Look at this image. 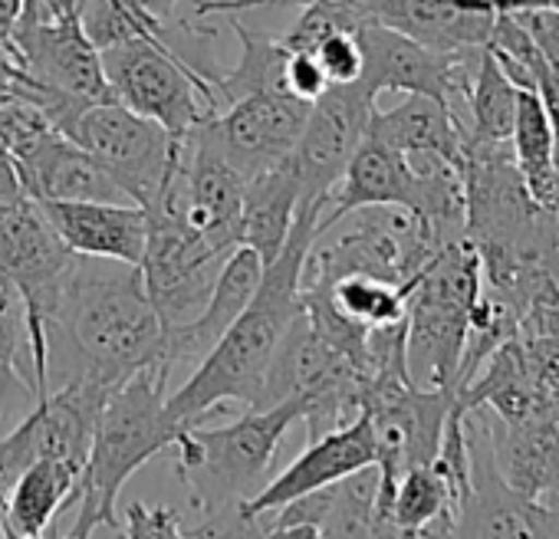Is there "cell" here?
Wrapping results in <instances>:
<instances>
[{"label":"cell","instance_id":"obj_1","mask_svg":"<svg viewBox=\"0 0 559 539\" xmlns=\"http://www.w3.org/2000/svg\"><path fill=\"white\" fill-rule=\"evenodd\" d=\"M155 366L171 369L139 263L73 253L47 320L50 388L90 379L112 392Z\"/></svg>","mask_w":559,"mask_h":539},{"label":"cell","instance_id":"obj_2","mask_svg":"<svg viewBox=\"0 0 559 539\" xmlns=\"http://www.w3.org/2000/svg\"><path fill=\"white\" fill-rule=\"evenodd\" d=\"M323 201L300 204L290 237L260 277L257 294L243 307V313L227 326V333L214 343V349L198 362L191 379L165 398V408L175 424L188 428L221 411L224 402L257 408L263 395L266 372L284 346L290 326L304 313L300 287H304V263L320 237Z\"/></svg>","mask_w":559,"mask_h":539},{"label":"cell","instance_id":"obj_3","mask_svg":"<svg viewBox=\"0 0 559 539\" xmlns=\"http://www.w3.org/2000/svg\"><path fill=\"white\" fill-rule=\"evenodd\" d=\"M294 421H300V405L280 402L270 408H247L224 428H181L175 441V474L188 506L201 516L191 523L188 536L250 532L240 519V506L270 480L276 447Z\"/></svg>","mask_w":559,"mask_h":539},{"label":"cell","instance_id":"obj_4","mask_svg":"<svg viewBox=\"0 0 559 539\" xmlns=\"http://www.w3.org/2000/svg\"><path fill=\"white\" fill-rule=\"evenodd\" d=\"M168 372L171 369L165 366L142 369L109 392L76 483V500H73L76 519L67 529L70 539H83L96 532L119 536L122 487L155 454L175 447L181 424H175L165 408Z\"/></svg>","mask_w":559,"mask_h":539},{"label":"cell","instance_id":"obj_5","mask_svg":"<svg viewBox=\"0 0 559 539\" xmlns=\"http://www.w3.org/2000/svg\"><path fill=\"white\" fill-rule=\"evenodd\" d=\"M484 290L480 253L467 233L438 247L412 284L405 310L408 375L425 388H457L471 310Z\"/></svg>","mask_w":559,"mask_h":539},{"label":"cell","instance_id":"obj_6","mask_svg":"<svg viewBox=\"0 0 559 539\" xmlns=\"http://www.w3.org/2000/svg\"><path fill=\"white\" fill-rule=\"evenodd\" d=\"M372 204H395L418 214L438 230L441 240H454L464 233L461 171L441 158H425V165H415L412 155L366 135L340 184L326 197V207L320 214V237L353 211Z\"/></svg>","mask_w":559,"mask_h":539},{"label":"cell","instance_id":"obj_7","mask_svg":"<svg viewBox=\"0 0 559 539\" xmlns=\"http://www.w3.org/2000/svg\"><path fill=\"white\" fill-rule=\"evenodd\" d=\"M109 93L126 109L158 122L171 135H188L207 122L221 103L214 70L191 63L175 44L129 37L99 50Z\"/></svg>","mask_w":559,"mask_h":539},{"label":"cell","instance_id":"obj_8","mask_svg":"<svg viewBox=\"0 0 559 539\" xmlns=\"http://www.w3.org/2000/svg\"><path fill=\"white\" fill-rule=\"evenodd\" d=\"M70 256L73 250L60 240L44 207L31 194L0 201V280L17 294L24 307L34 375H37V398L50 392L47 320L57 303V290Z\"/></svg>","mask_w":559,"mask_h":539},{"label":"cell","instance_id":"obj_9","mask_svg":"<svg viewBox=\"0 0 559 539\" xmlns=\"http://www.w3.org/2000/svg\"><path fill=\"white\" fill-rule=\"evenodd\" d=\"M441 243L448 240H441L428 220L405 207H359L353 211V227L343 230L333 243L320 247L313 240L304 263V280L330 284L349 274H366L389 284H412Z\"/></svg>","mask_w":559,"mask_h":539},{"label":"cell","instance_id":"obj_10","mask_svg":"<svg viewBox=\"0 0 559 539\" xmlns=\"http://www.w3.org/2000/svg\"><path fill=\"white\" fill-rule=\"evenodd\" d=\"M359 398V369L333 343H326L300 313L266 372L257 408L297 402L300 421L307 424V441H313L353 421L362 411Z\"/></svg>","mask_w":559,"mask_h":539},{"label":"cell","instance_id":"obj_11","mask_svg":"<svg viewBox=\"0 0 559 539\" xmlns=\"http://www.w3.org/2000/svg\"><path fill=\"white\" fill-rule=\"evenodd\" d=\"M60 132L83 145L139 207L158 197L178 155V135L116 99L80 109Z\"/></svg>","mask_w":559,"mask_h":539},{"label":"cell","instance_id":"obj_12","mask_svg":"<svg viewBox=\"0 0 559 539\" xmlns=\"http://www.w3.org/2000/svg\"><path fill=\"white\" fill-rule=\"evenodd\" d=\"M8 50L24 70L27 93H57L76 106L112 99L99 50L80 17H57L40 0H27Z\"/></svg>","mask_w":559,"mask_h":539},{"label":"cell","instance_id":"obj_13","mask_svg":"<svg viewBox=\"0 0 559 539\" xmlns=\"http://www.w3.org/2000/svg\"><path fill=\"white\" fill-rule=\"evenodd\" d=\"M145 217L148 230L139 270L145 294L168 333L191 323L204 310L230 250L214 247L162 207H145Z\"/></svg>","mask_w":559,"mask_h":539},{"label":"cell","instance_id":"obj_14","mask_svg":"<svg viewBox=\"0 0 559 539\" xmlns=\"http://www.w3.org/2000/svg\"><path fill=\"white\" fill-rule=\"evenodd\" d=\"M457 402V388H425L405 385L395 395L376 402L362 415L372 428L376 444V470H379V500H376V523L379 536H395L389 523V500L399 477L408 467L431 464L441 444L444 421Z\"/></svg>","mask_w":559,"mask_h":539},{"label":"cell","instance_id":"obj_15","mask_svg":"<svg viewBox=\"0 0 559 539\" xmlns=\"http://www.w3.org/2000/svg\"><path fill=\"white\" fill-rule=\"evenodd\" d=\"M106 398L109 388L90 379L57 385L37 398L14 431L0 434V483L4 490L27 464L40 457H60L83 474Z\"/></svg>","mask_w":559,"mask_h":539},{"label":"cell","instance_id":"obj_16","mask_svg":"<svg viewBox=\"0 0 559 539\" xmlns=\"http://www.w3.org/2000/svg\"><path fill=\"white\" fill-rule=\"evenodd\" d=\"M307 112L310 103L287 89H260L237 96L194 132L247 181L294 155Z\"/></svg>","mask_w":559,"mask_h":539},{"label":"cell","instance_id":"obj_17","mask_svg":"<svg viewBox=\"0 0 559 539\" xmlns=\"http://www.w3.org/2000/svg\"><path fill=\"white\" fill-rule=\"evenodd\" d=\"M362 47V76L359 83L372 93H421L454 109L464 122L467 86L477 67V53H438L392 27H359L356 31Z\"/></svg>","mask_w":559,"mask_h":539},{"label":"cell","instance_id":"obj_18","mask_svg":"<svg viewBox=\"0 0 559 539\" xmlns=\"http://www.w3.org/2000/svg\"><path fill=\"white\" fill-rule=\"evenodd\" d=\"M376 103L379 96H372L359 80L326 86L310 103L300 142L294 148V168L304 191L300 204H313V201L326 204L330 191L340 184L346 165L353 161L356 148L369 132Z\"/></svg>","mask_w":559,"mask_h":539},{"label":"cell","instance_id":"obj_19","mask_svg":"<svg viewBox=\"0 0 559 539\" xmlns=\"http://www.w3.org/2000/svg\"><path fill=\"white\" fill-rule=\"evenodd\" d=\"M376 464V444H372V428H369V418L359 411L353 421H346L343 428H333L313 441H307L304 454L284 470L276 474L273 480H266L243 506H240V519L247 523V529L253 536H260L257 529V519L280 510L284 503L310 493V490H320V487H330L362 467Z\"/></svg>","mask_w":559,"mask_h":539},{"label":"cell","instance_id":"obj_20","mask_svg":"<svg viewBox=\"0 0 559 539\" xmlns=\"http://www.w3.org/2000/svg\"><path fill=\"white\" fill-rule=\"evenodd\" d=\"M362 27H392L438 53L487 47L497 11L487 0H359Z\"/></svg>","mask_w":559,"mask_h":539},{"label":"cell","instance_id":"obj_21","mask_svg":"<svg viewBox=\"0 0 559 539\" xmlns=\"http://www.w3.org/2000/svg\"><path fill=\"white\" fill-rule=\"evenodd\" d=\"M11 158L34 201H129L106 168L60 129L40 132Z\"/></svg>","mask_w":559,"mask_h":539},{"label":"cell","instance_id":"obj_22","mask_svg":"<svg viewBox=\"0 0 559 539\" xmlns=\"http://www.w3.org/2000/svg\"><path fill=\"white\" fill-rule=\"evenodd\" d=\"M60 240L83 256L139 263L145 250V207L129 201H37Z\"/></svg>","mask_w":559,"mask_h":539},{"label":"cell","instance_id":"obj_23","mask_svg":"<svg viewBox=\"0 0 559 539\" xmlns=\"http://www.w3.org/2000/svg\"><path fill=\"white\" fill-rule=\"evenodd\" d=\"M263 270H266V263L253 247L240 243V247L230 250V256L221 266L217 284H214L204 310L191 323L165 333V359H168V366L201 362L214 349V343L227 333V326L243 313V307L257 294Z\"/></svg>","mask_w":559,"mask_h":539},{"label":"cell","instance_id":"obj_24","mask_svg":"<svg viewBox=\"0 0 559 539\" xmlns=\"http://www.w3.org/2000/svg\"><path fill=\"white\" fill-rule=\"evenodd\" d=\"M366 135L412 158H441L454 168L461 165L464 122L454 116L451 106L421 93H408L395 109L385 112L376 106Z\"/></svg>","mask_w":559,"mask_h":539},{"label":"cell","instance_id":"obj_25","mask_svg":"<svg viewBox=\"0 0 559 539\" xmlns=\"http://www.w3.org/2000/svg\"><path fill=\"white\" fill-rule=\"evenodd\" d=\"M300 201L304 191L294 168V155L247 178L240 207V243L253 247L263 256V263H270L290 237Z\"/></svg>","mask_w":559,"mask_h":539},{"label":"cell","instance_id":"obj_26","mask_svg":"<svg viewBox=\"0 0 559 539\" xmlns=\"http://www.w3.org/2000/svg\"><path fill=\"white\" fill-rule=\"evenodd\" d=\"M80 470L60 457H40L27 464L8 487L4 526L8 536L37 539L50 529V523L73 506Z\"/></svg>","mask_w":559,"mask_h":539},{"label":"cell","instance_id":"obj_27","mask_svg":"<svg viewBox=\"0 0 559 539\" xmlns=\"http://www.w3.org/2000/svg\"><path fill=\"white\" fill-rule=\"evenodd\" d=\"M464 148L461 155H493L513 152V119H516V86L500 70L493 53L484 47L467 86L464 103Z\"/></svg>","mask_w":559,"mask_h":539},{"label":"cell","instance_id":"obj_28","mask_svg":"<svg viewBox=\"0 0 559 539\" xmlns=\"http://www.w3.org/2000/svg\"><path fill=\"white\" fill-rule=\"evenodd\" d=\"M510 145L526 194L539 207L559 211V178L552 165V122L543 96L530 86H516V119H513Z\"/></svg>","mask_w":559,"mask_h":539},{"label":"cell","instance_id":"obj_29","mask_svg":"<svg viewBox=\"0 0 559 539\" xmlns=\"http://www.w3.org/2000/svg\"><path fill=\"white\" fill-rule=\"evenodd\" d=\"M395 536H454V503L431 464L408 467L389 500Z\"/></svg>","mask_w":559,"mask_h":539},{"label":"cell","instance_id":"obj_30","mask_svg":"<svg viewBox=\"0 0 559 539\" xmlns=\"http://www.w3.org/2000/svg\"><path fill=\"white\" fill-rule=\"evenodd\" d=\"M230 27L240 40V60L234 70L221 73L214 70V89H217V103L221 109L227 103H234L237 96L247 93H260V89H287L284 83V63H287V47L280 44V37L273 34H260L243 27L234 14H230ZM290 93V89H287ZM217 109V112H221Z\"/></svg>","mask_w":559,"mask_h":539},{"label":"cell","instance_id":"obj_31","mask_svg":"<svg viewBox=\"0 0 559 539\" xmlns=\"http://www.w3.org/2000/svg\"><path fill=\"white\" fill-rule=\"evenodd\" d=\"M310 287H320L330 303L353 323L372 330V326H385V323H399L405 320L408 310V294L412 284H389L379 277H366V274H349L340 280H304Z\"/></svg>","mask_w":559,"mask_h":539},{"label":"cell","instance_id":"obj_32","mask_svg":"<svg viewBox=\"0 0 559 539\" xmlns=\"http://www.w3.org/2000/svg\"><path fill=\"white\" fill-rule=\"evenodd\" d=\"M310 53L317 57L330 86L356 83L362 76V47L353 31H336V34L323 37Z\"/></svg>","mask_w":559,"mask_h":539},{"label":"cell","instance_id":"obj_33","mask_svg":"<svg viewBox=\"0 0 559 539\" xmlns=\"http://www.w3.org/2000/svg\"><path fill=\"white\" fill-rule=\"evenodd\" d=\"M191 523L171 506H148L142 500H132L126 513L119 516V536H188Z\"/></svg>","mask_w":559,"mask_h":539},{"label":"cell","instance_id":"obj_34","mask_svg":"<svg viewBox=\"0 0 559 539\" xmlns=\"http://www.w3.org/2000/svg\"><path fill=\"white\" fill-rule=\"evenodd\" d=\"M284 83H287V89H290L297 99H304V103H313V99L330 86L326 76H323V70H320V63H317V57L307 53V50H290V53H287Z\"/></svg>","mask_w":559,"mask_h":539},{"label":"cell","instance_id":"obj_35","mask_svg":"<svg viewBox=\"0 0 559 539\" xmlns=\"http://www.w3.org/2000/svg\"><path fill=\"white\" fill-rule=\"evenodd\" d=\"M24 83V70L17 67L14 53L0 44V96H8V93H17Z\"/></svg>","mask_w":559,"mask_h":539},{"label":"cell","instance_id":"obj_36","mask_svg":"<svg viewBox=\"0 0 559 539\" xmlns=\"http://www.w3.org/2000/svg\"><path fill=\"white\" fill-rule=\"evenodd\" d=\"M24 4H27V0H0V44H4V47L14 37V27H17L21 14H24Z\"/></svg>","mask_w":559,"mask_h":539},{"label":"cell","instance_id":"obj_37","mask_svg":"<svg viewBox=\"0 0 559 539\" xmlns=\"http://www.w3.org/2000/svg\"><path fill=\"white\" fill-rule=\"evenodd\" d=\"M493 11H556L559 14V0H487Z\"/></svg>","mask_w":559,"mask_h":539},{"label":"cell","instance_id":"obj_38","mask_svg":"<svg viewBox=\"0 0 559 539\" xmlns=\"http://www.w3.org/2000/svg\"><path fill=\"white\" fill-rule=\"evenodd\" d=\"M40 4H44L50 14H57V17H80V11H83L86 0H40Z\"/></svg>","mask_w":559,"mask_h":539},{"label":"cell","instance_id":"obj_39","mask_svg":"<svg viewBox=\"0 0 559 539\" xmlns=\"http://www.w3.org/2000/svg\"><path fill=\"white\" fill-rule=\"evenodd\" d=\"M14 303H17V294H14L4 280H0V320H4V316L14 310Z\"/></svg>","mask_w":559,"mask_h":539},{"label":"cell","instance_id":"obj_40","mask_svg":"<svg viewBox=\"0 0 559 539\" xmlns=\"http://www.w3.org/2000/svg\"><path fill=\"white\" fill-rule=\"evenodd\" d=\"M0 158H11V148H8V139L0 132Z\"/></svg>","mask_w":559,"mask_h":539}]
</instances>
